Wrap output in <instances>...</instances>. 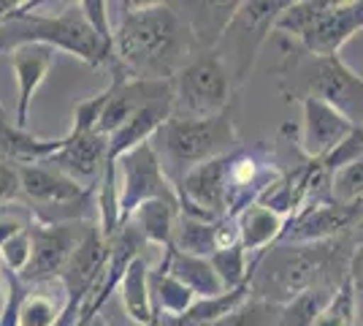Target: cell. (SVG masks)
<instances>
[{
  "instance_id": "obj_11",
  "label": "cell",
  "mask_w": 363,
  "mask_h": 326,
  "mask_svg": "<svg viewBox=\"0 0 363 326\" xmlns=\"http://www.w3.org/2000/svg\"><path fill=\"white\" fill-rule=\"evenodd\" d=\"M363 223V202H331L306 207L288 220L279 242L288 245H318L347 237Z\"/></svg>"
},
{
  "instance_id": "obj_37",
  "label": "cell",
  "mask_w": 363,
  "mask_h": 326,
  "mask_svg": "<svg viewBox=\"0 0 363 326\" xmlns=\"http://www.w3.org/2000/svg\"><path fill=\"white\" fill-rule=\"evenodd\" d=\"M6 299H9V291H6V278H3V266H0V318L6 310Z\"/></svg>"
},
{
  "instance_id": "obj_6",
  "label": "cell",
  "mask_w": 363,
  "mask_h": 326,
  "mask_svg": "<svg viewBox=\"0 0 363 326\" xmlns=\"http://www.w3.org/2000/svg\"><path fill=\"white\" fill-rule=\"evenodd\" d=\"M22 177V202L30 207L35 223H74L84 220L95 202L98 188L82 185L49 163H16Z\"/></svg>"
},
{
  "instance_id": "obj_35",
  "label": "cell",
  "mask_w": 363,
  "mask_h": 326,
  "mask_svg": "<svg viewBox=\"0 0 363 326\" xmlns=\"http://www.w3.org/2000/svg\"><path fill=\"white\" fill-rule=\"evenodd\" d=\"M30 223H25L22 217L16 215H9V212H3L0 215V245L9 239V237H14L16 232H22V229H28Z\"/></svg>"
},
{
  "instance_id": "obj_5",
  "label": "cell",
  "mask_w": 363,
  "mask_h": 326,
  "mask_svg": "<svg viewBox=\"0 0 363 326\" xmlns=\"http://www.w3.org/2000/svg\"><path fill=\"white\" fill-rule=\"evenodd\" d=\"M152 147L160 158L163 169L177 185L187 171L214 158H223L239 150V131L230 112L220 117H171L152 139Z\"/></svg>"
},
{
  "instance_id": "obj_29",
  "label": "cell",
  "mask_w": 363,
  "mask_h": 326,
  "mask_svg": "<svg viewBox=\"0 0 363 326\" xmlns=\"http://www.w3.org/2000/svg\"><path fill=\"white\" fill-rule=\"evenodd\" d=\"M33 256V237H30V226L16 232L14 237H9L3 245H0V266L11 275H22L28 264H30Z\"/></svg>"
},
{
  "instance_id": "obj_7",
  "label": "cell",
  "mask_w": 363,
  "mask_h": 326,
  "mask_svg": "<svg viewBox=\"0 0 363 326\" xmlns=\"http://www.w3.org/2000/svg\"><path fill=\"white\" fill-rule=\"evenodd\" d=\"M236 82L217 52H201L174 77V117H220L230 107Z\"/></svg>"
},
{
  "instance_id": "obj_20",
  "label": "cell",
  "mask_w": 363,
  "mask_h": 326,
  "mask_svg": "<svg viewBox=\"0 0 363 326\" xmlns=\"http://www.w3.org/2000/svg\"><path fill=\"white\" fill-rule=\"evenodd\" d=\"M163 261L168 264V272L177 280H182L198 299H212V296L225 294V286H223L220 275L214 272L209 259L187 256V253H179V250H166Z\"/></svg>"
},
{
  "instance_id": "obj_1",
  "label": "cell",
  "mask_w": 363,
  "mask_h": 326,
  "mask_svg": "<svg viewBox=\"0 0 363 326\" xmlns=\"http://www.w3.org/2000/svg\"><path fill=\"white\" fill-rule=\"evenodd\" d=\"M114 28L111 71L128 79L168 82L187 65L196 47L193 31L174 3H122Z\"/></svg>"
},
{
  "instance_id": "obj_9",
  "label": "cell",
  "mask_w": 363,
  "mask_h": 326,
  "mask_svg": "<svg viewBox=\"0 0 363 326\" xmlns=\"http://www.w3.org/2000/svg\"><path fill=\"white\" fill-rule=\"evenodd\" d=\"M92 223L87 220H74V223H35L30 220L33 237V256L28 269L19 275L25 286H49L57 283L71 261L74 250L82 245Z\"/></svg>"
},
{
  "instance_id": "obj_38",
  "label": "cell",
  "mask_w": 363,
  "mask_h": 326,
  "mask_svg": "<svg viewBox=\"0 0 363 326\" xmlns=\"http://www.w3.org/2000/svg\"><path fill=\"white\" fill-rule=\"evenodd\" d=\"M11 9H14V3H0V22L11 14Z\"/></svg>"
},
{
  "instance_id": "obj_24",
  "label": "cell",
  "mask_w": 363,
  "mask_h": 326,
  "mask_svg": "<svg viewBox=\"0 0 363 326\" xmlns=\"http://www.w3.org/2000/svg\"><path fill=\"white\" fill-rule=\"evenodd\" d=\"M333 294H336V288L331 286H315V288L298 294L285 308H279V326H315V321L320 318V313L325 310Z\"/></svg>"
},
{
  "instance_id": "obj_16",
  "label": "cell",
  "mask_w": 363,
  "mask_h": 326,
  "mask_svg": "<svg viewBox=\"0 0 363 326\" xmlns=\"http://www.w3.org/2000/svg\"><path fill=\"white\" fill-rule=\"evenodd\" d=\"M55 55L57 52L52 47H44V44H25V47H16L11 52V68H14L16 87H19L14 123L22 131H28L33 98L38 93V87L44 85V79L49 77V71L55 65Z\"/></svg>"
},
{
  "instance_id": "obj_33",
  "label": "cell",
  "mask_w": 363,
  "mask_h": 326,
  "mask_svg": "<svg viewBox=\"0 0 363 326\" xmlns=\"http://www.w3.org/2000/svg\"><path fill=\"white\" fill-rule=\"evenodd\" d=\"M82 6V11H84V16H87V22L92 25V31L98 33L106 44H111L114 47V28L108 25V6L104 3V0H84V3H79Z\"/></svg>"
},
{
  "instance_id": "obj_34",
  "label": "cell",
  "mask_w": 363,
  "mask_h": 326,
  "mask_svg": "<svg viewBox=\"0 0 363 326\" xmlns=\"http://www.w3.org/2000/svg\"><path fill=\"white\" fill-rule=\"evenodd\" d=\"M352 280H355V291H358V310H361V326H363V223L355 229V259H352Z\"/></svg>"
},
{
  "instance_id": "obj_26",
  "label": "cell",
  "mask_w": 363,
  "mask_h": 326,
  "mask_svg": "<svg viewBox=\"0 0 363 326\" xmlns=\"http://www.w3.org/2000/svg\"><path fill=\"white\" fill-rule=\"evenodd\" d=\"M315 326H361V310H358V291H355V280L352 272L350 278L336 288L331 302L325 305V310L320 313Z\"/></svg>"
},
{
  "instance_id": "obj_39",
  "label": "cell",
  "mask_w": 363,
  "mask_h": 326,
  "mask_svg": "<svg viewBox=\"0 0 363 326\" xmlns=\"http://www.w3.org/2000/svg\"><path fill=\"white\" fill-rule=\"evenodd\" d=\"M87 326H108V324H106V318H104V315H98V318H92Z\"/></svg>"
},
{
  "instance_id": "obj_3",
  "label": "cell",
  "mask_w": 363,
  "mask_h": 326,
  "mask_svg": "<svg viewBox=\"0 0 363 326\" xmlns=\"http://www.w3.org/2000/svg\"><path fill=\"white\" fill-rule=\"evenodd\" d=\"M35 3H14L11 14L0 22V55H11L25 44H44L68 52L87 65H108L114 47L92 31L82 6H65L60 14H38Z\"/></svg>"
},
{
  "instance_id": "obj_14",
  "label": "cell",
  "mask_w": 363,
  "mask_h": 326,
  "mask_svg": "<svg viewBox=\"0 0 363 326\" xmlns=\"http://www.w3.org/2000/svg\"><path fill=\"white\" fill-rule=\"evenodd\" d=\"M358 33H363V0H347V3L333 0L323 19L298 41V47L315 58H336L342 47Z\"/></svg>"
},
{
  "instance_id": "obj_22",
  "label": "cell",
  "mask_w": 363,
  "mask_h": 326,
  "mask_svg": "<svg viewBox=\"0 0 363 326\" xmlns=\"http://www.w3.org/2000/svg\"><path fill=\"white\" fill-rule=\"evenodd\" d=\"M152 302L157 318H179L198 302V296L168 272V264H160L152 269Z\"/></svg>"
},
{
  "instance_id": "obj_4",
  "label": "cell",
  "mask_w": 363,
  "mask_h": 326,
  "mask_svg": "<svg viewBox=\"0 0 363 326\" xmlns=\"http://www.w3.org/2000/svg\"><path fill=\"white\" fill-rule=\"evenodd\" d=\"M288 101L320 98L355 128H363V77L336 58H315L298 44H285V65L279 68Z\"/></svg>"
},
{
  "instance_id": "obj_36",
  "label": "cell",
  "mask_w": 363,
  "mask_h": 326,
  "mask_svg": "<svg viewBox=\"0 0 363 326\" xmlns=\"http://www.w3.org/2000/svg\"><path fill=\"white\" fill-rule=\"evenodd\" d=\"M14 120L9 117V112H6V107H3V101H0V131H9V128H14Z\"/></svg>"
},
{
  "instance_id": "obj_19",
  "label": "cell",
  "mask_w": 363,
  "mask_h": 326,
  "mask_svg": "<svg viewBox=\"0 0 363 326\" xmlns=\"http://www.w3.org/2000/svg\"><path fill=\"white\" fill-rule=\"evenodd\" d=\"M179 202H147L141 204L130 223L144 234L147 245H157L163 250H177V226H179Z\"/></svg>"
},
{
  "instance_id": "obj_32",
  "label": "cell",
  "mask_w": 363,
  "mask_h": 326,
  "mask_svg": "<svg viewBox=\"0 0 363 326\" xmlns=\"http://www.w3.org/2000/svg\"><path fill=\"white\" fill-rule=\"evenodd\" d=\"M22 199V177L19 166L11 158L0 156V204H11Z\"/></svg>"
},
{
  "instance_id": "obj_13",
  "label": "cell",
  "mask_w": 363,
  "mask_h": 326,
  "mask_svg": "<svg viewBox=\"0 0 363 326\" xmlns=\"http://www.w3.org/2000/svg\"><path fill=\"white\" fill-rule=\"evenodd\" d=\"M301 104V128H298V150L309 161L328 158L355 131L345 114H339L320 98H303Z\"/></svg>"
},
{
  "instance_id": "obj_12",
  "label": "cell",
  "mask_w": 363,
  "mask_h": 326,
  "mask_svg": "<svg viewBox=\"0 0 363 326\" xmlns=\"http://www.w3.org/2000/svg\"><path fill=\"white\" fill-rule=\"evenodd\" d=\"M108 259V239L104 237L101 226H92L87 237L82 239V245L74 250L71 261L62 272V288H65V315H62L60 326H76V318H79V310L84 305V299L92 294L95 283L101 278L104 266H106Z\"/></svg>"
},
{
  "instance_id": "obj_27",
  "label": "cell",
  "mask_w": 363,
  "mask_h": 326,
  "mask_svg": "<svg viewBox=\"0 0 363 326\" xmlns=\"http://www.w3.org/2000/svg\"><path fill=\"white\" fill-rule=\"evenodd\" d=\"M209 261H212L214 272H217L220 280H223L225 291H233V288L250 286V275H252V256H250L242 245L217 250Z\"/></svg>"
},
{
  "instance_id": "obj_8",
  "label": "cell",
  "mask_w": 363,
  "mask_h": 326,
  "mask_svg": "<svg viewBox=\"0 0 363 326\" xmlns=\"http://www.w3.org/2000/svg\"><path fill=\"white\" fill-rule=\"evenodd\" d=\"M288 6L290 0H252V3L236 6L230 25L225 28L220 44L214 49L225 60L236 87L247 82L269 33H274L277 19Z\"/></svg>"
},
{
  "instance_id": "obj_30",
  "label": "cell",
  "mask_w": 363,
  "mask_h": 326,
  "mask_svg": "<svg viewBox=\"0 0 363 326\" xmlns=\"http://www.w3.org/2000/svg\"><path fill=\"white\" fill-rule=\"evenodd\" d=\"M331 188L336 202H363V158L336 171Z\"/></svg>"
},
{
  "instance_id": "obj_18",
  "label": "cell",
  "mask_w": 363,
  "mask_h": 326,
  "mask_svg": "<svg viewBox=\"0 0 363 326\" xmlns=\"http://www.w3.org/2000/svg\"><path fill=\"white\" fill-rule=\"evenodd\" d=\"M288 220L274 212L263 204H252L247 207L239 215V232H242V248L255 259L260 253H266L269 248H274L282 234H285Z\"/></svg>"
},
{
  "instance_id": "obj_17",
  "label": "cell",
  "mask_w": 363,
  "mask_h": 326,
  "mask_svg": "<svg viewBox=\"0 0 363 326\" xmlns=\"http://www.w3.org/2000/svg\"><path fill=\"white\" fill-rule=\"evenodd\" d=\"M117 291L122 299V310L133 324L152 326L157 321L155 302H152V266L147 261V256H138L136 261L128 266Z\"/></svg>"
},
{
  "instance_id": "obj_31",
  "label": "cell",
  "mask_w": 363,
  "mask_h": 326,
  "mask_svg": "<svg viewBox=\"0 0 363 326\" xmlns=\"http://www.w3.org/2000/svg\"><path fill=\"white\" fill-rule=\"evenodd\" d=\"M361 158H363V128H355L347 139L342 141L328 158H323L320 163H323V169L333 177L339 169H345V166L355 163V161H361Z\"/></svg>"
},
{
  "instance_id": "obj_10",
  "label": "cell",
  "mask_w": 363,
  "mask_h": 326,
  "mask_svg": "<svg viewBox=\"0 0 363 326\" xmlns=\"http://www.w3.org/2000/svg\"><path fill=\"white\" fill-rule=\"evenodd\" d=\"M117 169H122V185H120V220L122 226L130 223V217L141 204L147 202H179L177 185L171 183L160 158L155 153L152 141L130 150L128 156L117 161Z\"/></svg>"
},
{
  "instance_id": "obj_21",
  "label": "cell",
  "mask_w": 363,
  "mask_h": 326,
  "mask_svg": "<svg viewBox=\"0 0 363 326\" xmlns=\"http://www.w3.org/2000/svg\"><path fill=\"white\" fill-rule=\"evenodd\" d=\"M65 288L62 283H49V286H33L19 305L16 313V326H60L65 315Z\"/></svg>"
},
{
  "instance_id": "obj_25",
  "label": "cell",
  "mask_w": 363,
  "mask_h": 326,
  "mask_svg": "<svg viewBox=\"0 0 363 326\" xmlns=\"http://www.w3.org/2000/svg\"><path fill=\"white\" fill-rule=\"evenodd\" d=\"M220 223V220H217ZM217 223L196 220V217L179 215L177 226V250L187 256H201V259H212L220 250L217 245Z\"/></svg>"
},
{
  "instance_id": "obj_23",
  "label": "cell",
  "mask_w": 363,
  "mask_h": 326,
  "mask_svg": "<svg viewBox=\"0 0 363 326\" xmlns=\"http://www.w3.org/2000/svg\"><path fill=\"white\" fill-rule=\"evenodd\" d=\"M331 3L333 0H290V6L279 14L274 25V33H282L288 41L298 44L331 9Z\"/></svg>"
},
{
  "instance_id": "obj_28",
  "label": "cell",
  "mask_w": 363,
  "mask_h": 326,
  "mask_svg": "<svg viewBox=\"0 0 363 326\" xmlns=\"http://www.w3.org/2000/svg\"><path fill=\"white\" fill-rule=\"evenodd\" d=\"M212 326H279V308L250 296L236 310H230L225 318H220Z\"/></svg>"
},
{
  "instance_id": "obj_2",
  "label": "cell",
  "mask_w": 363,
  "mask_h": 326,
  "mask_svg": "<svg viewBox=\"0 0 363 326\" xmlns=\"http://www.w3.org/2000/svg\"><path fill=\"white\" fill-rule=\"evenodd\" d=\"M355 232L318 245H288L274 248L252 259L250 296L274 308H285L298 294L315 286L339 288L352 272Z\"/></svg>"
},
{
  "instance_id": "obj_15",
  "label": "cell",
  "mask_w": 363,
  "mask_h": 326,
  "mask_svg": "<svg viewBox=\"0 0 363 326\" xmlns=\"http://www.w3.org/2000/svg\"><path fill=\"white\" fill-rule=\"evenodd\" d=\"M106 161H108L106 136H101L98 131H90V134L68 131L62 136V147L49 161H44V163L55 166L57 171L74 177L76 183L84 185V180H95V177L101 183V177L106 171Z\"/></svg>"
}]
</instances>
